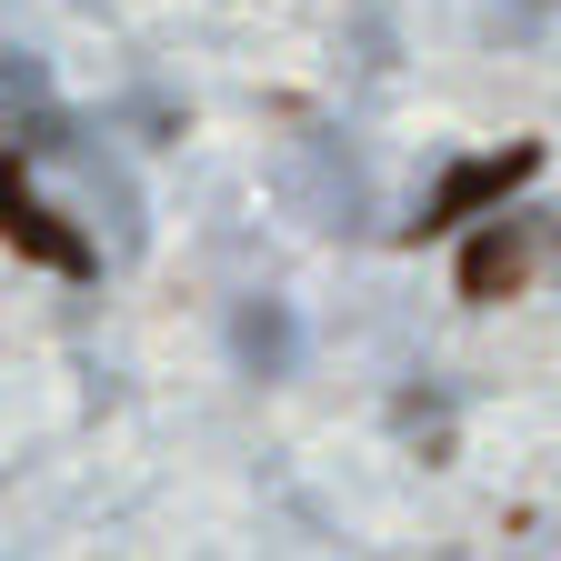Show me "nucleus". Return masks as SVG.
<instances>
[{
    "label": "nucleus",
    "instance_id": "obj_1",
    "mask_svg": "<svg viewBox=\"0 0 561 561\" xmlns=\"http://www.w3.org/2000/svg\"><path fill=\"white\" fill-rule=\"evenodd\" d=\"M541 161H551L541 140H512V151H471V161H451V171L432 181V201H421V221H411L401 241L421 251V241H442V231H461V221H491L512 191H531V181H541Z\"/></svg>",
    "mask_w": 561,
    "mask_h": 561
},
{
    "label": "nucleus",
    "instance_id": "obj_2",
    "mask_svg": "<svg viewBox=\"0 0 561 561\" xmlns=\"http://www.w3.org/2000/svg\"><path fill=\"white\" fill-rule=\"evenodd\" d=\"M541 251H551L541 221H502V210H491V221L461 241V301H471V311L522 301V291H531V271H541Z\"/></svg>",
    "mask_w": 561,
    "mask_h": 561
},
{
    "label": "nucleus",
    "instance_id": "obj_3",
    "mask_svg": "<svg viewBox=\"0 0 561 561\" xmlns=\"http://www.w3.org/2000/svg\"><path fill=\"white\" fill-rule=\"evenodd\" d=\"M0 181H11V201H0V231H11L21 261H41V271H60V280H91V271H101V251L70 231L60 210H41V201L21 191V140H11V161H0Z\"/></svg>",
    "mask_w": 561,
    "mask_h": 561
},
{
    "label": "nucleus",
    "instance_id": "obj_4",
    "mask_svg": "<svg viewBox=\"0 0 561 561\" xmlns=\"http://www.w3.org/2000/svg\"><path fill=\"white\" fill-rule=\"evenodd\" d=\"M241 351H251L261 371H280V351H291V341H280V321H271V311H251V321H241Z\"/></svg>",
    "mask_w": 561,
    "mask_h": 561
},
{
    "label": "nucleus",
    "instance_id": "obj_5",
    "mask_svg": "<svg viewBox=\"0 0 561 561\" xmlns=\"http://www.w3.org/2000/svg\"><path fill=\"white\" fill-rule=\"evenodd\" d=\"M531 11H551V0H531Z\"/></svg>",
    "mask_w": 561,
    "mask_h": 561
}]
</instances>
